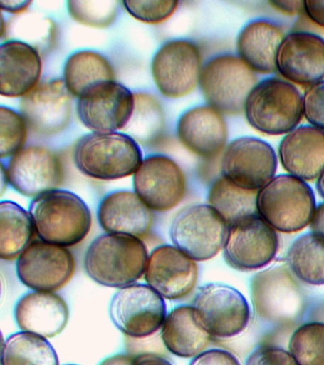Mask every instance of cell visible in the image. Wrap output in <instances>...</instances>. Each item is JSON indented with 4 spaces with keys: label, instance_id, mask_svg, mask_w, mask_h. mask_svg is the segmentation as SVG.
Masks as SVG:
<instances>
[{
    "label": "cell",
    "instance_id": "obj_46",
    "mask_svg": "<svg viewBox=\"0 0 324 365\" xmlns=\"http://www.w3.org/2000/svg\"><path fill=\"white\" fill-rule=\"evenodd\" d=\"M32 4V1L25 0H0V6L4 11L11 14H19L25 11Z\"/></svg>",
    "mask_w": 324,
    "mask_h": 365
},
{
    "label": "cell",
    "instance_id": "obj_41",
    "mask_svg": "<svg viewBox=\"0 0 324 365\" xmlns=\"http://www.w3.org/2000/svg\"><path fill=\"white\" fill-rule=\"evenodd\" d=\"M189 365H241L232 353L223 349L204 351L193 358Z\"/></svg>",
    "mask_w": 324,
    "mask_h": 365
},
{
    "label": "cell",
    "instance_id": "obj_6",
    "mask_svg": "<svg viewBox=\"0 0 324 365\" xmlns=\"http://www.w3.org/2000/svg\"><path fill=\"white\" fill-rule=\"evenodd\" d=\"M258 84L254 71L233 54L210 59L202 70V93L207 104L223 115L244 113L247 97Z\"/></svg>",
    "mask_w": 324,
    "mask_h": 365
},
{
    "label": "cell",
    "instance_id": "obj_35",
    "mask_svg": "<svg viewBox=\"0 0 324 365\" xmlns=\"http://www.w3.org/2000/svg\"><path fill=\"white\" fill-rule=\"evenodd\" d=\"M289 351L298 365H324V322L298 327L290 338Z\"/></svg>",
    "mask_w": 324,
    "mask_h": 365
},
{
    "label": "cell",
    "instance_id": "obj_29",
    "mask_svg": "<svg viewBox=\"0 0 324 365\" xmlns=\"http://www.w3.org/2000/svg\"><path fill=\"white\" fill-rule=\"evenodd\" d=\"M36 234L30 212L16 202H0V258L18 259Z\"/></svg>",
    "mask_w": 324,
    "mask_h": 365
},
{
    "label": "cell",
    "instance_id": "obj_37",
    "mask_svg": "<svg viewBox=\"0 0 324 365\" xmlns=\"http://www.w3.org/2000/svg\"><path fill=\"white\" fill-rule=\"evenodd\" d=\"M26 121L11 108H0V156L16 155L23 150L28 137Z\"/></svg>",
    "mask_w": 324,
    "mask_h": 365
},
{
    "label": "cell",
    "instance_id": "obj_31",
    "mask_svg": "<svg viewBox=\"0 0 324 365\" xmlns=\"http://www.w3.org/2000/svg\"><path fill=\"white\" fill-rule=\"evenodd\" d=\"M257 194L258 191L239 187L221 175L210 187L207 205L217 211L229 227L238 220L257 214Z\"/></svg>",
    "mask_w": 324,
    "mask_h": 365
},
{
    "label": "cell",
    "instance_id": "obj_42",
    "mask_svg": "<svg viewBox=\"0 0 324 365\" xmlns=\"http://www.w3.org/2000/svg\"><path fill=\"white\" fill-rule=\"evenodd\" d=\"M268 4L276 11H278V13L288 16H300L304 14V9H305L304 1H300V0H298V1L297 0H290V1L275 0V1H269Z\"/></svg>",
    "mask_w": 324,
    "mask_h": 365
},
{
    "label": "cell",
    "instance_id": "obj_50",
    "mask_svg": "<svg viewBox=\"0 0 324 365\" xmlns=\"http://www.w3.org/2000/svg\"><path fill=\"white\" fill-rule=\"evenodd\" d=\"M65 365H76V364H65Z\"/></svg>",
    "mask_w": 324,
    "mask_h": 365
},
{
    "label": "cell",
    "instance_id": "obj_28",
    "mask_svg": "<svg viewBox=\"0 0 324 365\" xmlns=\"http://www.w3.org/2000/svg\"><path fill=\"white\" fill-rule=\"evenodd\" d=\"M63 80L70 93L80 98L96 86L115 81V71L100 53L82 51L67 60Z\"/></svg>",
    "mask_w": 324,
    "mask_h": 365
},
{
    "label": "cell",
    "instance_id": "obj_34",
    "mask_svg": "<svg viewBox=\"0 0 324 365\" xmlns=\"http://www.w3.org/2000/svg\"><path fill=\"white\" fill-rule=\"evenodd\" d=\"M5 31L7 36H16L15 41L26 43L39 53L49 51L56 38V26L52 20L38 14H25L13 19Z\"/></svg>",
    "mask_w": 324,
    "mask_h": 365
},
{
    "label": "cell",
    "instance_id": "obj_4",
    "mask_svg": "<svg viewBox=\"0 0 324 365\" xmlns=\"http://www.w3.org/2000/svg\"><path fill=\"white\" fill-rule=\"evenodd\" d=\"M73 160L84 175L112 181L135 175L143 155L138 143L125 133H90L76 143Z\"/></svg>",
    "mask_w": 324,
    "mask_h": 365
},
{
    "label": "cell",
    "instance_id": "obj_22",
    "mask_svg": "<svg viewBox=\"0 0 324 365\" xmlns=\"http://www.w3.org/2000/svg\"><path fill=\"white\" fill-rule=\"evenodd\" d=\"M278 153L289 175L315 181L324 170V131L310 125L296 128L284 135Z\"/></svg>",
    "mask_w": 324,
    "mask_h": 365
},
{
    "label": "cell",
    "instance_id": "obj_48",
    "mask_svg": "<svg viewBox=\"0 0 324 365\" xmlns=\"http://www.w3.org/2000/svg\"><path fill=\"white\" fill-rule=\"evenodd\" d=\"M133 359L135 358L132 356L118 354V355L109 356V358L104 359L99 365H132Z\"/></svg>",
    "mask_w": 324,
    "mask_h": 365
},
{
    "label": "cell",
    "instance_id": "obj_5",
    "mask_svg": "<svg viewBox=\"0 0 324 365\" xmlns=\"http://www.w3.org/2000/svg\"><path fill=\"white\" fill-rule=\"evenodd\" d=\"M315 208L311 187L289 174L275 176L258 190L257 213L281 233H297L309 227Z\"/></svg>",
    "mask_w": 324,
    "mask_h": 365
},
{
    "label": "cell",
    "instance_id": "obj_3",
    "mask_svg": "<svg viewBox=\"0 0 324 365\" xmlns=\"http://www.w3.org/2000/svg\"><path fill=\"white\" fill-rule=\"evenodd\" d=\"M244 113L246 121L258 133L286 135L303 118V96L291 83L270 77L253 88Z\"/></svg>",
    "mask_w": 324,
    "mask_h": 365
},
{
    "label": "cell",
    "instance_id": "obj_43",
    "mask_svg": "<svg viewBox=\"0 0 324 365\" xmlns=\"http://www.w3.org/2000/svg\"><path fill=\"white\" fill-rule=\"evenodd\" d=\"M304 4H305L304 14L307 19L311 20L318 27L324 29V1L306 0Z\"/></svg>",
    "mask_w": 324,
    "mask_h": 365
},
{
    "label": "cell",
    "instance_id": "obj_18",
    "mask_svg": "<svg viewBox=\"0 0 324 365\" xmlns=\"http://www.w3.org/2000/svg\"><path fill=\"white\" fill-rule=\"evenodd\" d=\"M72 94L63 79L39 83L21 100V113L30 130L51 136L64 130L72 116Z\"/></svg>",
    "mask_w": 324,
    "mask_h": 365
},
{
    "label": "cell",
    "instance_id": "obj_17",
    "mask_svg": "<svg viewBox=\"0 0 324 365\" xmlns=\"http://www.w3.org/2000/svg\"><path fill=\"white\" fill-rule=\"evenodd\" d=\"M6 170L14 190L31 198L56 190L64 180L61 159L41 145H30L19 151L11 158Z\"/></svg>",
    "mask_w": 324,
    "mask_h": 365
},
{
    "label": "cell",
    "instance_id": "obj_10",
    "mask_svg": "<svg viewBox=\"0 0 324 365\" xmlns=\"http://www.w3.org/2000/svg\"><path fill=\"white\" fill-rule=\"evenodd\" d=\"M278 245L277 231L258 213L253 214L229 225L224 257L234 269L250 272L271 264Z\"/></svg>",
    "mask_w": 324,
    "mask_h": 365
},
{
    "label": "cell",
    "instance_id": "obj_49",
    "mask_svg": "<svg viewBox=\"0 0 324 365\" xmlns=\"http://www.w3.org/2000/svg\"><path fill=\"white\" fill-rule=\"evenodd\" d=\"M315 181H317L315 182V187H317L318 193L324 200V170Z\"/></svg>",
    "mask_w": 324,
    "mask_h": 365
},
{
    "label": "cell",
    "instance_id": "obj_26",
    "mask_svg": "<svg viewBox=\"0 0 324 365\" xmlns=\"http://www.w3.org/2000/svg\"><path fill=\"white\" fill-rule=\"evenodd\" d=\"M283 29L266 19H256L244 26L237 38V53L254 73L277 71V53L284 37Z\"/></svg>",
    "mask_w": 324,
    "mask_h": 365
},
{
    "label": "cell",
    "instance_id": "obj_27",
    "mask_svg": "<svg viewBox=\"0 0 324 365\" xmlns=\"http://www.w3.org/2000/svg\"><path fill=\"white\" fill-rule=\"evenodd\" d=\"M161 338L167 349L180 358H195L209 346L212 336L198 321L192 305L175 307L161 328Z\"/></svg>",
    "mask_w": 324,
    "mask_h": 365
},
{
    "label": "cell",
    "instance_id": "obj_23",
    "mask_svg": "<svg viewBox=\"0 0 324 365\" xmlns=\"http://www.w3.org/2000/svg\"><path fill=\"white\" fill-rule=\"evenodd\" d=\"M42 73L41 53L32 46L10 40L0 47V93L23 97L39 84Z\"/></svg>",
    "mask_w": 324,
    "mask_h": 365
},
{
    "label": "cell",
    "instance_id": "obj_16",
    "mask_svg": "<svg viewBox=\"0 0 324 365\" xmlns=\"http://www.w3.org/2000/svg\"><path fill=\"white\" fill-rule=\"evenodd\" d=\"M133 187L150 210L166 212L184 199L187 182L183 170L172 159L152 155L143 160L133 175Z\"/></svg>",
    "mask_w": 324,
    "mask_h": 365
},
{
    "label": "cell",
    "instance_id": "obj_19",
    "mask_svg": "<svg viewBox=\"0 0 324 365\" xmlns=\"http://www.w3.org/2000/svg\"><path fill=\"white\" fill-rule=\"evenodd\" d=\"M198 277L196 261L169 245L152 251L145 271L147 284L170 301L189 296L197 284Z\"/></svg>",
    "mask_w": 324,
    "mask_h": 365
},
{
    "label": "cell",
    "instance_id": "obj_47",
    "mask_svg": "<svg viewBox=\"0 0 324 365\" xmlns=\"http://www.w3.org/2000/svg\"><path fill=\"white\" fill-rule=\"evenodd\" d=\"M309 227L312 232L324 235V202L317 205Z\"/></svg>",
    "mask_w": 324,
    "mask_h": 365
},
{
    "label": "cell",
    "instance_id": "obj_20",
    "mask_svg": "<svg viewBox=\"0 0 324 365\" xmlns=\"http://www.w3.org/2000/svg\"><path fill=\"white\" fill-rule=\"evenodd\" d=\"M276 65L293 85L309 88L324 81V39L307 31H291L278 48Z\"/></svg>",
    "mask_w": 324,
    "mask_h": 365
},
{
    "label": "cell",
    "instance_id": "obj_1",
    "mask_svg": "<svg viewBox=\"0 0 324 365\" xmlns=\"http://www.w3.org/2000/svg\"><path fill=\"white\" fill-rule=\"evenodd\" d=\"M149 253L141 239L106 233L88 247L84 267L90 279L108 287L123 288L145 276Z\"/></svg>",
    "mask_w": 324,
    "mask_h": 365
},
{
    "label": "cell",
    "instance_id": "obj_13",
    "mask_svg": "<svg viewBox=\"0 0 324 365\" xmlns=\"http://www.w3.org/2000/svg\"><path fill=\"white\" fill-rule=\"evenodd\" d=\"M278 159L268 143L253 137H241L226 145L221 154V175L239 187L260 190L277 171Z\"/></svg>",
    "mask_w": 324,
    "mask_h": 365
},
{
    "label": "cell",
    "instance_id": "obj_25",
    "mask_svg": "<svg viewBox=\"0 0 324 365\" xmlns=\"http://www.w3.org/2000/svg\"><path fill=\"white\" fill-rule=\"evenodd\" d=\"M98 221L107 233L127 234L145 238L152 227V210L135 192L121 190L110 193L98 207Z\"/></svg>",
    "mask_w": 324,
    "mask_h": 365
},
{
    "label": "cell",
    "instance_id": "obj_33",
    "mask_svg": "<svg viewBox=\"0 0 324 365\" xmlns=\"http://www.w3.org/2000/svg\"><path fill=\"white\" fill-rule=\"evenodd\" d=\"M1 365H59V359L46 338L21 331L5 341Z\"/></svg>",
    "mask_w": 324,
    "mask_h": 365
},
{
    "label": "cell",
    "instance_id": "obj_2",
    "mask_svg": "<svg viewBox=\"0 0 324 365\" xmlns=\"http://www.w3.org/2000/svg\"><path fill=\"white\" fill-rule=\"evenodd\" d=\"M29 212L39 239L61 247L80 244L92 228L90 208L70 191L56 190L36 197Z\"/></svg>",
    "mask_w": 324,
    "mask_h": 365
},
{
    "label": "cell",
    "instance_id": "obj_32",
    "mask_svg": "<svg viewBox=\"0 0 324 365\" xmlns=\"http://www.w3.org/2000/svg\"><path fill=\"white\" fill-rule=\"evenodd\" d=\"M164 122L163 108L155 97L144 93H135V110L124 133L139 144L153 147L164 138Z\"/></svg>",
    "mask_w": 324,
    "mask_h": 365
},
{
    "label": "cell",
    "instance_id": "obj_40",
    "mask_svg": "<svg viewBox=\"0 0 324 365\" xmlns=\"http://www.w3.org/2000/svg\"><path fill=\"white\" fill-rule=\"evenodd\" d=\"M246 365H298L290 351L277 346H261L253 351Z\"/></svg>",
    "mask_w": 324,
    "mask_h": 365
},
{
    "label": "cell",
    "instance_id": "obj_9",
    "mask_svg": "<svg viewBox=\"0 0 324 365\" xmlns=\"http://www.w3.org/2000/svg\"><path fill=\"white\" fill-rule=\"evenodd\" d=\"M167 316L163 297L147 284L120 288L110 304L113 324L130 338L145 339L155 335L163 327Z\"/></svg>",
    "mask_w": 324,
    "mask_h": 365
},
{
    "label": "cell",
    "instance_id": "obj_45",
    "mask_svg": "<svg viewBox=\"0 0 324 365\" xmlns=\"http://www.w3.org/2000/svg\"><path fill=\"white\" fill-rule=\"evenodd\" d=\"M132 365H173L172 362L163 358V356L155 355V354H142L135 356Z\"/></svg>",
    "mask_w": 324,
    "mask_h": 365
},
{
    "label": "cell",
    "instance_id": "obj_30",
    "mask_svg": "<svg viewBox=\"0 0 324 365\" xmlns=\"http://www.w3.org/2000/svg\"><path fill=\"white\" fill-rule=\"evenodd\" d=\"M287 267L298 279L310 285L324 284V235L309 232L290 245Z\"/></svg>",
    "mask_w": 324,
    "mask_h": 365
},
{
    "label": "cell",
    "instance_id": "obj_38",
    "mask_svg": "<svg viewBox=\"0 0 324 365\" xmlns=\"http://www.w3.org/2000/svg\"><path fill=\"white\" fill-rule=\"evenodd\" d=\"M127 13L139 21L147 24H161L170 19L177 10L178 1H123Z\"/></svg>",
    "mask_w": 324,
    "mask_h": 365
},
{
    "label": "cell",
    "instance_id": "obj_39",
    "mask_svg": "<svg viewBox=\"0 0 324 365\" xmlns=\"http://www.w3.org/2000/svg\"><path fill=\"white\" fill-rule=\"evenodd\" d=\"M303 105V117L309 125L324 131V81L306 88Z\"/></svg>",
    "mask_w": 324,
    "mask_h": 365
},
{
    "label": "cell",
    "instance_id": "obj_8",
    "mask_svg": "<svg viewBox=\"0 0 324 365\" xmlns=\"http://www.w3.org/2000/svg\"><path fill=\"white\" fill-rule=\"evenodd\" d=\"M192 307L202 327L213 338H234L249 327L250 307L246 297L226 284H209L199 289Z\"/></svg>",
    "mask_w": 324,
    "mask_h": 365
},
{
    "label": "cell",
    "instance_id": "obj_24",
    "mask_svg": "<svg viewBox=\"0 0 324 365\" xmlns=\"http://www.w3.org/2000/svg\"><path fill=\"white\" fill-rule=\"evenodd\" d=\"M69 308L55 292L32 291L16 302L15 318L22 331L51 339L59 335L69 321Z\"/></svg>",
    "mask_w": 324,
    "mask_h": 365
},
{
    "label": "cell",
    "instance_id": "obj_7",
    "mask_svg": "<svg viewBox=\"0 0 324 365\" xmlns=\"http://www.w3.org/2000/svg\"><path fill=\"white\" fill-rule=\"evenodd\" d=\"M229 225L209 205H194L173 220L170 238L174 247L196 262L214 258L226 244Z\"/></svg>",
    "mask_w": 324,
    "mask_h": 365
},
{
    "label": "cell",
    "instance_id": "obj_15",
    "mask_svg": "<svg viewBox=\"0 0 324 365\" xmlns=\"http://www.w3.org/2000/svg\"><path fill=\"white\" fill-rule=\"evenodd\" d=\"M135 110V93L115 81L96 86L78 100V113L85 127L96 133L124 130Z\"/></svg>",
    "mask_w": 324,
    "mask_h": 365
},
{
    "label": "cell",
    "instance_id": "obj_12",
    "mask_svg": "<svg viewBox=\"0 0 324 365\" xmlns=\"http://www.w3.org/2000/svg\"><path fill=\"white\" fill-rule=\"evenodd\" d=\"M250 288L253 307L263 321L291 322L303 312V291L286 265L258 273L253 277Z\"/></svg>",
    "mask_w": 324,
    "mask_h": 365
},
{
    "label": "cell",
    "instance_id": "obj_14",
    "mask_svg": "<svg viewBox=\"0 0 324 365\" xmlns=\"http://www.w3.org/2000/svg\"><path fill=\"white\" fill-rule=\"evenodd\" d=\"M202 56L197 46L187 40L167 42L155 54L152 73L158 90L169 98H181L200 82Z\"/></svg>",
    "mask_w": 324,
    "mask_h": 365
},
{
    "label": "cell",
    "instance_id": "obj_36",
    "mask_svg": "<svg viewBox=\"0 0 324 365\" xmlns=\"http://www.w3.org/2000/svg\"><path fill=\"white\" fill-rule=\"evenodd\" d=\"M68 11L76 22L93 28H105L113 24L117 16L115 0H70Z\"/></svg>",
    "mask_w": 324,
    "mask_h": 365
},
{
    "label": "cell",
    "instance_id": "obj_11",
    "mask_svg": "<svg viewBox=\"0 0 324 365\" xmlns=\"http://www.w3.org/2000/svg\"><path fill=\"white\" fill-rule=\"evenodd\" d=\"M75 257L67 247L36 240L16 261V274L33 291L56 292L66 287L75 273Z\"/></svg>",
    "mask_w": 324,
    "mask_h": 365
},
{
    "label": "cell",
    "instance_id": "obj_44",
    "mask_svg": "<svg viewBox=\"0 0 324 365\" xmlns=\"http://www.w3.org/2000/svg\"><path fill=\"white\" fill-rule=\"evenodd\" d=\"M293 31H307V33L317 34V36H320L321 38L324 39V29L318 27V26L314 24L311 20L307 19L304 14L298 16L297 21L295 23L294 27H293Z\"/></svg>",
    "mask_w": 324,
    "mask_h": 365
},
{
    "label": "cell",
    "instance_id": "obj_21",
    "mask_svg": "<svg viewBox=\"0 0 324 365\" xmlns=\"http://www.w3.org/2000/svg\"><path fill=\"white\" fill-rule=\"evenodd\" d=\"M178 138L190 153L202 158H217L226 150L229 130L223 114L201 106L187 110L179 120Z\"/></svg>",
    "mask_w": 324,
    "mask_h": 365
}]
</instances>
